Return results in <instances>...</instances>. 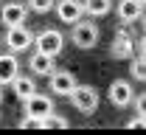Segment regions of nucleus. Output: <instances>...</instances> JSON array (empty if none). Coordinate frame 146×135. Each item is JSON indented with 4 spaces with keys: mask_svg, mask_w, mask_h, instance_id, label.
<instances>
[{
    "mask_svg": "<svg viewBox=\"0 0 146 135\" xmlns=\"http://www.w3.org/2000/svg\"><path fill=\"white\" fill-rule=\"evenodd\" d=\"M56 6V0H28V9H34L39 14H45V11H51Z\"/></svg>",
    "mask_w": 146,
    "mask_h": 135,
    "instance_id": "nucleus-18",
    "label": "nucleus"
},
{
    "mask_svg": "<svg viewBox=\"0 0 146 135\" xmlns=\"http://www.w3.org/2000/svg\"><path fill=\"white\" fill-rule=\"evenodd\" d=\"M23 113L31 118H39V121H45V118L54 113V101H51V96H42L39 90H36L34 96H28L25 101H23Z\"/></svg>",
    "mask_w": 146,
    "mask_h": 135,
    "instance_id": "nucleus-4",
    "label": "nucleus"
},
{
    "mask_svg": "<svg viewBox=\"0 0 146 135\" xmlns=\"http://www.w3.org/2000/svg\"><path fill=\"white\" fill-rule=\"evenodd\" d=\"M70 101H73V107H76L79 113L93 116V113L98 110V90L90 87V84H76V90L70 93Z\"/></svg>",
    "mask_w": 146,
    "mask_h": 135,
    "instance_id": "nucleus-2",
    "label": "nucleus"
},
{
    "mask_svg": "<svg viewBox=\"0 0 146 135\" xmlns=\"http://www.w3.org/2000/svg\"><path fill=\"white\" fill-rule=\"evenodd\" d=\"M34 48L42 51V54L59 57L62 48H65V37H62V31H56V28H42V31L36 34V39H34Z\"/></svg>",
    "mask_w": 146,
    "mask_h": 135,
    "instance_id": "nucleus-3",
    "label": "nucleus"
},
{
    "mask_svg": "<svg viewBox=\"0 0 146 135\" xmlns=\"http://www.w3.org/2000/svg\"><path fill=\"white\" fill-rule=\"evenodd\" d=\"M0 45H3V42H0Z\"/></svg>",
    "mask_w": 146,
    "mask_h": 135,
    "instance_id": "nucleus-24",
    "label": "nucleus"
},
{
    "mask_svg": "<svg viewBox=\"0 0 146 135\" xmlns=\"http://www.w3.org/2000/svg\"><path fill=\"white\" fill-rule=\"evenodd\" d=\"M34 34L25 28V25H17V28H9V34H6V48L11 51V54H23V51H28L31 45H34Z\"/></svg>",
    "mask_w": 146,
    "mask_h": 135,
    "instance_id": "nucleus-5",
    "label": "nucleus"
},
{
    "mask_svg": "<svg viewBox=\"0 0 146 135\" xmlns=\"http://www.w3.org/2000/svg\"><path fill=\"white\" fill-rule=\"evenodd\" d=\"M65 127H68V118H65V116L51 113V116L45 118V130H65Z\"/></svg>",
    "mask_w": 146,
    "mask_h": 135,
    "instance_id": "nucleus-17",
    "label": "nucleus"
},
{
    "mask_svg": "<svg viewBox=\"0 0 146 135\" xmlns=\"http://www.w3.org/2000/svg\"><path fill=\"white\" fill-rule=\"evenodd\" d=\"M141 3H143V6H146V0H141Z\"/></svg>",
    "mask_w": 146,
    "mask_h": 135,
    "instance_id": "nucleus-23",
    "label": "nucleus"
},
{
    "mask_svg": "<svg viewBox=\"0 0 146 135\" xmlns=\"http://www.w3.org/2000/svg\"><path fill=\"white\" fill-rule=\"evenodd\" d=\"M112 9V0H84V14L90 17H104Z\"/></svg>",
    "mask_w": 146,
    "mask_h": 135,
    "instance_id": "nucleus-15",
    "label": "nucleus"
},
{
    "mask_svg": "<svg viewBox=\"0 0 146 135\" xmlns=\"http://www.w3.org/2000/svg\"><path fill=\"white\" fill-rule=\"evenodd\" d=\"M107 96H110V101H112L115 107H129V104H135V87L129 84L127 79H115V82L110 84Z\"/></svg>",
    "mask_w": 146,
    "mask_h": 135,
    "instance_id": "nucleus-6",
    "label": "nucleus"
},
{
    "mask_svg": "<svg viewBox=\"0 0 146 135\" xmlns=\"http://www.w3.org/2000/svg\"><path fill=\"white\" fill-rule=\"evenodd\" d=\"M25 14H28V6H23V3H3V9H0V20H3V25L6 28H17L25 23Z\"/></svg>",
    "mask_w": 146,
    "mask_h": 135,
    "instance_id": "nucleus-8",
    "label": "nucleus"
},
{
    "mask_svg": "<svg viewBox=\"0 0 146 135\" xmlns=\"http://www.w3.org/2000/svg\"><path fill=\"white\" fill-rule=\"evenodd\" d=\"M70 39H73L76 48L90 51V48H96V42H98V25L93 20H79V23H73Z\"/></svg>",
    "mask_w": 146,
    "mask_h": 135,
    "instance_id": "nucleus-1",
    "label": "nucleus"
},
{
    "mask_svg": "<svg viewBox=\"0 0 146 135\" xmlns=\"http://www.w3.org/2000/svg\"><path fill=\"white\" fill-rule=\"evenodd\" d=\"M11 90H14V96H17L20 101H25L28 96L36 93V82H34V76H20L17 73V79L11 82Z\"/></svg>",
    "mask_w": 146,
    "mask_h": 135,
    "instance_id": "nucleus-14",
    "label": "nucleus"
},
{
    "mask_svg": "<svg viewBox=\"0 0 146 135\" xmlns=\"http://www.w3.org/2000/svg\"><path fill=\"white\" fill-rule=\"evenodd\" d=\"M132 48H135V42L129 37V31L121 28V31L115 34V42H112V57L115 59H132Z\"/></svg>",
    "mask_w": 146,
    "mask_h": 135,
    "instance_id": "nucleus-13",
    "label": "nucleus"
},
{
    "mask_svg": "<svg viewBox=\"0 0 146 135\" xmlns=\"http://www.w3.org/2000/svg\"><path fill=\"white\" fill-rule=\"evenodd\" d=\"M0 101H3V84H0Z\"/></svg>",
    "mask_w": 146,
    "mask_h": 135,
    "instance_id": "nucleus-21",
    "label": "nucleus"
},
{
    "mask_svg": "<svg viewBox=\"0 0 146 135\" xmlns=\"http://www.w3.org/2000/svg\"><path fill=\"white\" fill-rule=\"evenodd\" d=\"M135 113H138V116H146V93L135 96Z\"/></svg>",
    "mask_w": 146,
    "mask_h": 135,
    "instance_id": "nucleus-19",
    "label": "nucleus"
},
{
    "mask_svg": "<svg viewBox=\"0 0 146 135\" xmlns=\"http://www.w3.org/2000/svg\"><path fill=\"white\" fill-rule=\"evenodd\" d=\"M143 28H146V11H143Z\"/></svg>",
    "mask_w": 146,
    "mask_h": 135,
    "instance_id": "nucleus-22",
    "label": "nucleus"
},
{
    "mask_svg": "<svg viewBox=\"0 0 146 135\" xmlns=\"http://www.w3.org/2000/svg\"><path fill=\"white\" fill-rule=\"evenodd\" d=\"M82 14H84V3L82 0H59L56 3V17L62 20V23H68V25L79 23Z\"/></svg>",
    "mask_w": 146,
    "mask_h": 135,
    "instance_id": "nucleus-9",
    "label": "nucleus"
},
{
    "mask_svg": "<svg viewBox=\"0 0 146 135\" xmlns=\"http://www.w3.org/2000/svg\"><path fill=\"white\" fill-rule=\"evenodd\" d=\"M48 82H51L48 87H51L54 96H68V98H70V93L76 90V84H79L70 70H54V73L48 76Z\"/></svg>",
    "mask_w": 146,
    "mask_h": 135,
    "instance_id": "nucleus-7",
    "label": "nucleus"
},
{
    "mask_svg": "<svg viewBox=\"0 0 146 135\" xmlns=\"http://www.w3.org/2000/svg\"><path fill=\"white\" fill-rule=\"evenodd\" d=\"M129 70H132V79L146 82V57H135L129 62Z\"/></svg>",
    "mask_w": 146,
    "mask_h": 135,
    "instance_id": "nucleus-16",
    "label": "nucleus"
},
{
    "mask_svg": "<svg viewBox=\"0 0 146 135\" xmlns=\"http://www.w3.org/2000/svg\"><path fill=\"white\" fill-rule=\"evenodd\" d=\"M138 51H141V57H146V34L138 39Z\"/></svg>",
    "mask_w": 146,
    "mask_h": 135,
    "instance_id": "nucleus-20",
    "label": "nucleus"
},
{
    "mask_svg": "<svg viewBox=\"0 0 146 135\" xmlns=\"http://www.w3.org/2000/svg\"><path fill=\"white\" fill-rule=\"evenodd\" d=\"M143 11H146V6L141 0H121L118 3V17H121L124 25H132L135 20H143Z\"/></svg>",
    "mask_w": 146,
    "mask_h": 135,
    "instance_id": "nucleus-10",
    "label": "nucleus"
},
{
    "mask_svg": "<svg viewBox=\"0 0 146 135\" xmlns=\"http://www.w3.org/2000/svg\"><path fill=\"white\" fill-rule=\"evenodd\" d=\"M28 68H31V73H34V76H51V73L56 70L54 57H51V54H42V51H34V54H31Z\"/></svg>",
    "mask_w": 146,
    "mask_h": 135,
    "instance_id": "nucleus-11",
    "label": "nucleus"
},
{
    "mask_svg": "<svg viewBox=\"0 0 146 135\" xmlns=\"http://www.w3.org/2000/svg\"><path fill=\"white\" fill-rule=\"evenodd\" d=\"M20 73V62L14 54H0V84H11Z\"/></svg>",
    "mask_w": 146,
    "mask_h": 135,
    "instance_id": "nucleus-12",
    "label": "nucleus"
}]
</instances>
